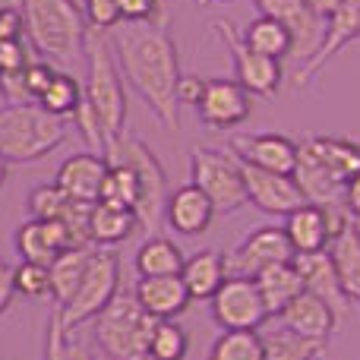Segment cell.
<instances>
[{"instance_id":"obj_1","label":"cell","mask_w":360,"mask_h":360,"mask_svg":"<svg viewBox=\"0 0 360 360\" xmlns=\"http://www.w3.org/2000/svg\"><path fill=\"white\" fill-rule=\"evenodd\" d=\"M120 63V76L133 86V92L149 105V111L168 127L171 133L180 130V105H177V82H180V54L174 38L162 22L124 29L114 41Z\"/></svg>"},{"instance_id":"obj_2","label":"cell","mask_w":360,"mask_h":360,"mask_svg":"<svg viewBox=\"0 0 360 360\" xmlns=\"http://www.w3.org/2000/svg\"><path fill=\"white\" fill-rule=\"evenodd\" d=\"M25 44L48 63H76L86 54L89 25L76 0H19Z\"/></svg>"},{"instance_id":"obj_3","label":"cell","mask_w":360,"mask_h":360,"mask_svg":"<svg viewBox=\"0 0 360 360\" xmlns=\"http://www.w3.org/2000/svg\"><path fill=\"white\" fill-rule=\"evenodd\" d=\"M70 120L48 114L38 101L0 108V155L6 165H32L57 152L67 139Z\"/></svg>"},{"instance_id":"obj_4","label":"cell","mask_w":360,"mask_h":360,"mask_svg":"<svg viewBox=\"0 0 360 360\" xmlns=\"http://www.w3.org/2000/svg\"><path fill=\"white\" fill-rule=\"evenodd\" d=\"M108 165H127V168L136 171L139 180V199H136V224L146 234H155L158 224L165 221V202H168V174H165L158 155L136 136H127L120 133L117 139L105 146L101 152Z\"/></svg>"},{"instance_id":"obj_5","label":"cell","mask_w":360,"mask_h":360,"mask_svg":"<svg viewBox=\"0 0 360 360\" xmlns=\"http://www.w3.org/2000/svg\"><path fill=\"white\" fill-rule=\"evenodd\" d=\"M86 57H89V79H86V101L92 111L98 114L101 130H105L108 143L117 139L127 127V92H124V76L114 60V48L101 32H89L86 35Z\"/></svg>"},{"instance_id":"obj_6","label":"cell","mask_w":360,"mask_h":360,"mask_svg":"<svg viewBox=\"0 0 360 360\" xmlns=\"http://www.w3.org/2000/svg\"><path fill=\"white\" fill-rule=\"evenodd\" d=\"M158 319L139 307L133 294H114V300L92 319L95 345L108 360H149L152 329Z\"/></svg>"},{"instance_id":"obj_7","label":"cell","mask_w":360,"mask_h":360,"mask_svg":"<svg viewBox=\"0 0 360 360\" xmlns=\"http://www.w3.org/2000/svg\"><path fill=\"white\" fill-rule=\"evenodd\" d=\"M120 291V256L114 247H92L89 250V262L82 281L76 288V294L70 297V304H63L57 310L63 332H76L82 323L95 319L108 304L114 300V294Z\"/></svg>"},{"instance_id":"obj_8","label":"cell","mask_w":360,"mask_h":360,"mask_svg":"<svg viewBox=\"0 0 360 360\" xmlns=\"http://www.w3.org/2000/svg\"><path fill=\"white\" fill-rule=\"evenodd\" d=\"M190 184L209 196L215 215H231L247 202L240 162L231 152L196 149L190 155Z\"/></svg>"},{"instance_id":"obj_9","label":"cell","mask_w":360,"mask_h":360,"mask_svg":"<svg viewBox=\"0 0 360 360\" xmlns=\"http://www.w3.org/2000/svg\"><path fill=\"white\" fill-rule=\"evenodd\" d=\"M209 313L221 332H259L269 323L266 304H262L259 291H256L253 278H240V275H228L209 300Z\"/></svg>"},{"instance_id":"obj_10","label":"cell","mask_w":360,"mask_h":360,"mask_svg":"<svg viewBox=\"0 0 360 360\" xmlns=\"http://www.w3.org/2000/svg\"><path fill=\"white\" fill-rule=\"evenodd\" d=\"M215 32H221V41L228 44L231 60H234V79L247 89L250 95H262V98H275L281 86V60H272L266 54H256L253 48H247L240 38V32L234 29V22L228 19H218Z\"/></svg>"},{"instance_id":"obj_11","label":"cell","mask_w":360,"mask_h":360,"mask_svg":"<svg viewBox=\"0 0 360 360\" xmlns=\"http://www.w3.org/2000/svg\"><path fill=\"white\" fill-rule=\"evenodd\" d=\"M259 16H269L291 32V60L304 67L323 44L326 19L307 6V0H253Z\"/></svg>"},{"instance_id":"obj_12","label":"cell","mask_w":360,"mask_h":360,"mask_svg":"<svg viewBox=\"0 0 360 360\" xmlns=\"http://www.w3.org/2000/svg\"><path fill=\"white\" fill-rule=\"evenodd\" d=\"M294 250L288 243L285 228L278 224H262V228L250 231L228 256H224V269L228 275H240V278H256L266 266L275 262H291Z\"/></svg>"},{"instance_id":"obj_13","label":"cell","mask_w":360,"mask_h":360,"mask_svg":"<svg viewBox=\"0 0 360 360\" xmlns=\"http://www.w3.org/2000/svg\"><path fill=\"white\" fill-rule=\"evenodd\" d=\"M196 114L209 130H234L250 117V92L237 79H205Z\"/></svg>"},{"instance_id":"obj_14","label":"cell","mask_w":360,"mask_h":360,"mask_svg":"<svg viewBox=\"0 0 360 360\" xmlns=\"http://www.w3.org/2000/svg\"><path fill=\"white\" fill-rule=\"evenodd\" d=\"M240 171H243V186H247V202H253L266 215L285 218L297 205L307 202L291 174H275V171H262L243 162H240Z\"/></svg>"},{"instance_id":"obj_15","label":"cell","mask_w":360,"mask_h":360,"mask_svg":"<svg viewBox=\"0 0 360 360\" xmlns=\"http://www.w3.org/2000/svg\"><path fill=\"white\" fill-rule=\"evenodd\" d=\"M231 155L253 168L291 174L297 165V143L285 133H243L231 139Z\"/></svg>"},{"instance_id":"obj_16","label":"cell","mask_w":360,"mask_h":360,"mask_svg":"<svg viewBox=\"0 0 360 360\" xmlns=\"http://www.w3.org/2000/svg\"><path fill=\"white\" fill-rule=\"evenodd\" d=\"M105 174H108V162L98 152H76V155H70L67 162L57 168L54 184H57V190L67 199H73V202L95 205L101 196Z\"/></svg>"},{"instance_id":"obj_17","label":"cell","mask_w":360,"mask_h":360,"mask_svg":"<svg viewBox=\"0 0 360 360\" xmlns=\"http://www.w3.org/2000/svg\"><path fill=\"white\" fill-rule=\"evenodd\" d=\"M275 323H281L285 329H291L294 335L310 338V342H329V335L335 332L338 316L323 297L310 291H300L285 310L275 316Z\"/></svg>"},{"instance_id":"obj_18","label":"cell","mask_w":360,"mask_h":360,"mask_svg":"<svg viewBox=\"0 0 360 360\" xmlns=\"http://www.w3.org/2000/svg\"><path fill=\"white\" fill-rule=\"evenodd\" d=\"M357 32H360V0H342V6L326 19V32H323L319 51L313 54V60H307L304 67H300L297 79L304 82V79H310V76H316L332 57L342 54L348 44L357 41Z\"/></svg>"},{"instance_id":"obj_19","label":"cell","mask_w":360,"mask_h":360,"mask_svg":"<svg viewBox=\"0 0 360 360\" xmlns=\"http://www.w3.org/2000/svg\"><path fill=\"white\" fill-rule=\"evenodd\" d=\"M294 269H297L300 281H304V291L316 294L323 297L326 304L335 310L338 323L348 316L351 304L345 297L342 285H338V275H335V266H332V256L329 250H316V253H294Z\"/></svg>"},{"instance_id":"obj_20","label":"cell","mask_w":360,"mask_h":360,"mask_svg":"<svg viewBox=\"0 0 360 360\" xmlns=\"http://www.w3.org/2000/svg\"><path fill=\"white\" fill-rule=\"evenodd\" d=\"M13 243H16L19 259L35 262V266H51L63 250H73L63 221H38V218H29V221L19 224L16 234H13Z\"/></svg>"},{"instance_id":"obj_21","label":"cell","mask_w":360,"mask_h":360,"mask_svg":"<svg viewBox=\"0 0 360 360\" xmlns=\"http://www.w3.org/2000/svg\"><path fill=\"white\" fill-rule=\"evenodd\" d=\"M165 221L171 231L184 237H199L212 228L215 221V209H212L209 196H205L199 186L184 184L174 193H168V202H165Z\"/></svg>"},{"instance_id":"obj_22","label":"cell","mask_w":360,"mask_h":360,"mask_svg":"<svg viewBox=\"0 0 360 360\" xmlns=\"http://www.w3.org/2000/svg\"><path fill=\"white\" fill-rule=\"evenodd\" d=\"M133 297L139 300L152 319H174L190 307V294H186L180 275H158V278H136Z\"/></svg>"},{"instance_id":"obj_23","label":"cell","mask_w":360,"mask_h":360,"mask_svg":"<svg viewBox=\"0 0 360 360\" xmlns=\"http://www.w3.org/2000/svg\"><path fill=\"white\" fill-rule=\"evenodd\" d=\"M285 234L294 253H316V250H329L332 234H329V218H326L323 205L304 202L285 215Z\"/></svg>"},{"instance_id":"obj_24","label":"cell","mask_w":360,"mask_h":360,"mask_svg":"<svg viewBox=\"0 0 360 360\" xmlns=\"http://www.w3.org/2000/svg\"><path fill=\"white\" fill-rule=\"evenodd\" d=\"M253 281H256V291H259L262 304H266L269 319H275L300 291H304V281H300L294 262H275V266H266Z\"/></svg>"},{"instance_id":"obj_25","label":"cell","mask_w":360,"mask_h":360,"mask_svg":"<svg viewBox=\"0 0 360 360\" xmlns=\"http://www.w3.org/2000/svg\"><path fill=\"white\" fill-rule=\"evenodd\" d=\"M136 212L111 202H95L89 209V240L92 247H117L136 231Z\"/></svg>"},{"instance_id":"obj_26","label":"cell","mask_w":360,"mask_h":360,"mask_svg":"<svg viewBox=\"0 0 360 360\" xmlns=\"http://www.w3.org/2000/svg\"><path fill=\"white\" fill-rule=\"evenodd\" d=\"M329 256H332L338 285H342L348 304L360 310V237L354 231V221L329 243Z\"/></svg>"},{"instance_id":"obj_27","label":"cell","mask_w":360,"mask_h":360,"mask_svg":"<svg viewBox=\"0 0 360 360\" xmlns=\"http://www.w3.org/2000/svg\"><path fill=\"white\" fill-rule=\"evenodd\" d=\"M228 278V269H224V256L202 250V253L190 256L180 269V281H184L190 300H212V294L221 288V281Z\"/></svg>"},{"instance_id":"obj_28","label":"cell","mask_w":360,"mask_h":360,"mask_svg":"<svg viewBox=\"0 0 360 360\" xmlns=\"http://www.w3.org/2000/svg\"><path fill=\"white\" fill-rule=\"evenodd\" d=\"M307 146L313 149V155L329 168V174L338 180V184H348L351 177L360 171V146L351 143V139L342 136H310L304 139Z\"/></svg>"},{"instance_id":"obj_29","label":"cell","mask_w":360,"mask_h":360,"mask_svg":"<svg viewBox=\"0 0 360 360\" xmlns=\"http://www.w3.org/2000/svg\"><path fill=\"white\" fill-rule=\"evenodd\" d=\"M184 253L174 240L162 234H152L136 250V275L139 278H158V275H180L184 269Z\"/></svg>"},{"instance_id":"obj_30","label":"cell","mask_w":360,"mask_h":360,"mask_svg":"<svg viewBox=\"0 0 360 360\" xmlns=\"http://www.w3.org/2000/svg\"><path fill=\"white\" fill-rule=\"evenodd\" d=\"M89 250H92V247L63 250V253L48 266V275H51V300H54L57 310H60L63 304H70V297H73L76 288H79L82 272H86V262H89Z\"/></svg>"},{"instance_id":"obj_31","label":"cell","mask_w":360,"mask_h":360,"mask_svg":"<svg viewBox=\"0 0 360 360\" xmlns=\"http://www.w3.org/2000/svg\"><path fill=\"white\" fill-rule=\"evenodd\" d=\"M240 38H243L247 48H253L256 54L272 57V60H285V57H291V32H288L281 22L269 19V16H256L253 22L243 29Z\"/></svg>"},{"instance_id":"obj_32","label":"cell","mask_w":360,"mask_h":360,"mask_svg":"<svg viewBox=\"0 0 360 360\" xmlns=\"http://www.w3.org/2000/svg\"><path fill=\"white\" fill-rule=\"evenodd\" d=\"M262 345H266V360H307V357H319L323 342H310V338L294 335L285 326H275V329L262 332Z\"/></svg>"},{"instance_id":"obj_33","label":"cell","mask_w":360,"mask_h":360,"mask_svg":"<svg viewBox=\"0 0 360 360\" xmlns=\"http://www.w3.org/2000/svg\"><path fill=\"white\" fill-rule=\"evenodd\" d=\"M79 101H82V86L70 73L54 70L48 89H44L41 98H38V105H41L48 114H54V117L70 120V117H73V111L79 108Z\"/></svg>"},{"instance_id":"obj_34","label":"cell","mask_w":360,"mask_h":360,"mask_svg":"<svg viewBox=\"0 0 360 360\" xmlns=\"http://www.w3.org/2000/svg\"><path fill=\"white\" fill-rule=\"evenodd\" d=\"M205 360H266V345L259 332H221Z\"/></svg>"},{"instance_id":"obj_35","label":"cell","mask_w":360,"mask_h":360,"mask_svg":"<svg viewBox=\"0 0 360 360\" xmlns=\"http://www.w3.org/2000/svg\"><path fill=\"white\" fill-rule=\"evenodd\" d=\"M136 199H139L136 171L127 168V165H108L98 202H111V205H120V209H136Z\"/></svg>"},{"instance_id":"obj_36","label":"cell","mask_w":360,"mask_h":360,"mask_svg":"<svg viewBox=\"0 0 360 360\" xmlns=\"http://www.w3.org/2000/svg\"><path fill=\"white\" fill-rule=\"evenodd\" d=\"M44 360H95V354L73 335V332L60 329L57 310L51 313L48 323V338H44Z\"/></svg>"},{"instance_id":"obj_37","label":"cell","mask_w":360,"mask_h":360,"mask_svg":"<svg viewBox=\"0 0 360 360\" xmlns=\"http://www.w3.org/2000/svg\"><path fill=\"white\" fill-rule=\"evenodd\" d=\"M25 205H29V218H38V221H63L73 199L63 196L57 190V184H41L29 193Z\"/></svg>"},{"instance_id":"obj_38","label":"cell","mask_w":360,"mask_h":360,"mask_svg":"<svg viewBox=\"0 0 360 360\" xmlns=\"http://www.w3.org/2000/svg\"><path fill=\"white\" fill-rule=\"evenodd\" d=\"M186 332L180 329L171 319H158L152 329V342H149V360H184L186 357Z\"/></svg>"},{"instance_id":"obj_39","label":"cell","mask_w":360,"mask_h":360,"mask_svg":"<svg viewBox=\"0 0 360 360\" xmlns=\"http://www.w3.org/2000/svg\"><path fill=\"white\" fill-rule=\"evenodd\" d=\"M13 291L19 297L29 300H51V275L48 266H35V262H19L13 269Z\"/></svg>"},{"instance_id":"obj_40","label":"cell","mask_w":360,"mask_h":360,"mask_svg":"<svg viewBox=\"0 0 360 360\" xmlns=\"http://www.w3.org/2000/svg\"><path fill=\"white\" fill-rule=\"evenodd\" d=\"M70 124L79 130V136H82V143L89 146V152H105V146H108V136H105V130H101V120H98V114L92 111V105L86 101V95H82V101H79V108L73 111V117H70Z\"/></svg>"},{"instance_id":"obj_41","label":"cell","mask_w":360,"mask_h":360,"mask_svg":"<svg viewBox=\"0 0 360 360\" xmlns=\"http://www.w3.org/2000/svg\"><path fill=\"white\" fill-rule=\"evenodd\" d=\"M82 16L89 32H111L120 22V0H82Z\"/></svg>"},{"instance_id":"obj_42","label":"cell","mask_w":360,"mask_h":360,"mask_svg":"<svg viewBox=\"0 0 360 360\" xmlns=\"http://www.w3.org/2000/svg\"><path fill=\"white\" fill-rule=\"evenodd\" d=\"M162 19L158 0H120V22L133 25H155Z\"/></svg>"},{"instance_id":"obj_43","label":"cell","mask_w":360,"mask_h":360,"mask_svg":"<svg viewBox=\"0 0 360 360\" xmlns=\"http://www.w3.org/2000/svg\"><path fill=\"white\" fill-rule=\"evenodd\" d=\"M22 70L0 73V98H4L6 105H32V95H29V86H25V73H22Z\"/></svg>"},{"instance_id":"obj_44","label":"cell","mask_w":360,"mask_h":360,"mask_svg":"<svg viewBox=\"0 0 360 360\" xmlns=\"http://www.w3.org/2000/svg\"><path fill=\"white\" fill-rule=\"evenodd\" d=\"M54 63H48V60H41V57H35V60H29L25 63V86H29V95H32V101H38L41 98V92L48 89V82H51V76H54Z\"/></svg>"},{"instance_id":"obj_45","label":"cell","mask_w":360,"mask_h":360,"mask_svg":"<svg viewBox=\"0 0 360 360\" xmlns=\"http://www.w3.org/2000/svg\"><path fill=\"white\" fill-rule=\"evenodd\" d=\"M29 60H32V54H29L25 38H10V41H0V73L22 70Z\"/></svg>"},{"instance_id":"obj_46","label":"cell","mask_w":360,"mask_h":360,"mask_svg":"<svg viewBox=\"0 0 360 360\" xmlns=\"http://www.w3.org/2000/svg\"><path fill=\"white\" fill-rule=\"evenodd\" d=\"M202 92H205V79L202 76H180V82H177V105L180 108H196L199 105V98H202Z\"/></svg>"},{"instance_id":"obj_47","label":"cell","mask_w":360,"mask_h":360,"mask_svg":"<svg viewBox=\"0 0 360 360\" xmlns=\"http://www.w3.org/2000/svg\"><path fill=\"white\" fill-rule=\"evenodd\" d=\"M10 38H25V25H22L19 6L0 13V41H10Z\"/></svg>"},{"instance_id":"obj_48","label":"cell","mask_w":360,"mask_h":360,"mask_svg":"<svg viewBox=\"0 0 360 360\" xmlns=\"http://www.w3.org/2000/svg\"><path fill=\"white\" fill-rule=\"evenodd\" d=\"M342 205L348 209V215H351V218H360V171L348 180V184H345Z\"/></svg>"},{"instance_id":"obj_49","label":"cell","mask_w":360,"mask_h":360,"mask_svg":"<svg viewBox=\"0 0 360 360\" xmlns=\"http://www.w3.org/2000/svg\"><path fill=\"white\" fill-rule=\"evenodd\" d=\"M13 294H16V291H13V269L6 266L4 259H0V316L10 310Z\"/></svg>"},{"instance_id":"obj_50","label":"cell","mask_w":360,"mask_h":360,"mask_svg":"<svg viewBox=\"0 0 360 360\" xmlns=\"http://www.w3.org/2000/svg\"><path fill=\"white\" fill-rule=\"evenodd\" d=\"M307 6H310L316 16H323V19H329L332 13L342 6V0H307Z\"/></svg>"},{"instance_id":"obj_51","label":"cell","mask_w":360,"mask_h":360,"mask_svg":"<svg viewBox=\"0 0 360 360\" xmlns=\"http://www.w3.org/2000/svg\"><path fill=\"white\" fill-rule=\"evenodd\" d=\"M6 174H10V165L4 162V155H0V186L6 184Z\"/></svg>"},{"instance_id":"obj_52","label":"cell","mask_w":360,"mask_h":360,"mask_svg":"<svg viewBox=\"0 0 360 360\" xmlns=\"http://www.w3.org/2000/svg\"><path fill=\"white\" fill-rule=\"evenodd\" d=\"M13 6H19V0H0V13L13 10Z\"/></svg>"},{"instance_id":"obj_53","label":"cell","mask_w":360,"mask_h":360,"mask_svg":"<svg viewBox=\"0 0 360 360\" xmlns=\"http://www.w3.org/2000/svg\"><path fill=\"white\" fill-rule=\"evenodd\" d=\"M196 6H212V4H231V0H193Z\"/></svg>"},{"instance_id":"obj_54","label":"cell","mask_w":360,"mask_h":360,"mask_svg":"<svg viewBox=\"0 0 360 360\" xmlns=\"http://www.w3.org/2000/svg\"><path fill=\"white\" fill-rule=\"evenodd\" d=\"M354 231H357V237H360V218H354Z\"/></svg>"},{"instance_id":"obj_55","label":"cell","mask_w":360,"mask_h":360,"mask_svg":"<svg viewBox=\"0 0 360 360\" xmlns=\"http://www.w3.org/2000/svg\"><path fill=\"white\" fill-rule=\"evenodd\" d=\"M307 360H319V357H307Z\"/></svg>"},{"instance_id":"obj_56","label":"cell","mask_w":360,"mask_h":360,"mask_svg":"<svg viewBox=\"0 0 360 360\" xmlns=\"http://www.w3.org/2000/svg\"><path fill=\"white\" fill-rule=\"evenodd\" d=\"M357 41H360V32H357Z\"/></svg>"}]
</instances>
